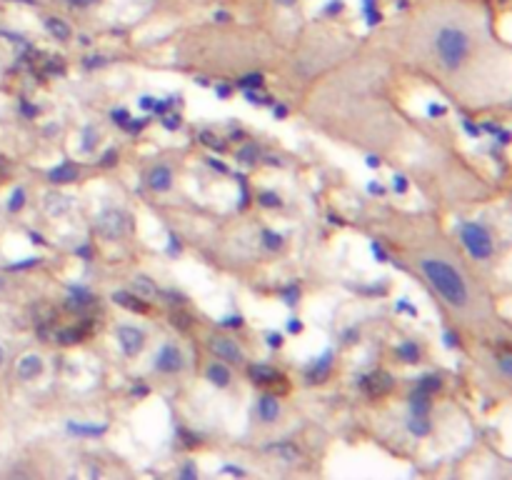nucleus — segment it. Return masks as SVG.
<instances>
[{
	"label": "nucleus",
	"instance_id": "nucleus-3",
	"mask_svg": "<svg viewBox=\"0 0 512 480\" xmlns=\"http://www.w3.org/2000/svg\"><path fill=\"white\" fill-rule=\"evenodd\" d=\"M460 238H463L465 248H468V253L473 255V258L488 260L490 255L495 253L493 235H490L480 223H465L463 230H460Z\"/></svg>",
	"mask_w": 512,
	"mask_h": 480
},
{
	"label": "nucleus",
	"instance_id": "nucleus-18",
	"mask_svg": "<svg viewBox=\"0 0 512 480\" xmlns=\"http://www.w3.org/2000/svg\"><path fill=\"white\" fill-rule=\"evenodd\" d=\"M135 285H138V288L143 290L145 295H153L155 293V288L148 283V278H135Z\"/></svg>",
	"mask_w": 512,
	"mask_h": 480
},
{
	"label": "nucleus",
	"instance_id": "nucleus-15",
	"mask_svg": "<svg viewBox=\"0 0 512 480\" xmlns=\"http://www.w3.org/2000/svg\"><path fill=\"white\" fill-rule=\"evenodd\" d=\"M275 370H270V368H265V365H255L253 368V378L255 380H263V383H270V380H275Z\"/></svg>",
	"mask_w": 512,
	"mask_h": 480
},
{
	"label": "nucleus",
	"instance_id": "nucleus-5",
	"mask_svg": "<svg viewBox=\"0 0 512 480\" xmlns=\"http://www.w3.org/2000/svg\"><path fill=\"white\" fill-rule=\"evenodd\" d=\"M210 350H213L220 360H228V363H240V360H243V350H240V345L235 343V340L223 338V335L210 340Z\"/></svg>",
	"mask_w": 512,
	"mask_h": 480
},
{
	"label": "nucleus",
	"instance_id": "nucleus-1",
	"mask_svg": "<svg viewBox=\"0 0 512 480\" xmlns=\"http://www.w3.org/2000/svg\"><path fill=\"white\" fill-rule=\"evenodd\" d=\"M438 25H435L433 33V50L438 55L440 65L455 70L470 58L473 53V30L468 28L465 18H468V10L465 8H445L443 13H435Z\"/></svg>",
	"mask_w": 512,
	"mask_h": 480
},
{
	"label": "nucleus",
	"instance_id": "nucleus-21",
	"mask_svg": "<svg viewBox=\"0 0 512 480\" xmlns=\"http://www.w3.org/2000/svg\"><path fill=\"white\" fill-rule=\"evenodd\" d=\"M500 365H503V373L508 375L510 373V355H503V358H500Z\"/></svg>",
	"mask_w": 512,
	"mask_h": 480
},
{
	"label": "nucleus",
	"instance_id": "nucleus-8",
	"mask_svg": "<svg viewBox=\"0 0 512 480\" xmlns=\"http://www.w3.org/2000/svg\"><path fill=\"white\" fill-rule=\"evenodd\" d=\"M40 370H43V360H40V355L28 353V355H23V358H20V363H18V375H20V378H23V380L35 378V375H40Z\"/></svg>",
	"mask_w": 512,
	"mask_h": 480
},
{
	"label": "nucleus",
	"instance_id": "nucleus-12",
	"mask_svg": "<svg viewBox=\"0 0 512 480\" xmlns=\"http://www.w3.org/2000/svg\"><path fill=\"white\" fill-rule=\"evenodd\" d=\"M208 378L213 380L215 385H220V388H225V385L230 383V370L225 368L223 363H213L208 368Z\"/></svg>",
	"mask_w": 512,
	"mask_h": 480
},
{
	"label": "nucleus",
	"instance_id": "nucleus-7",
	"mask_svg": "<svg viewBox=\"0 0 512 480\" xmlns=\"http://www.w3.org/2000/svg\"><path fill=\"white\" fill-rule=\"evenodd\" d=\"M158 370H163V373H178L180 368H183V355H180V350L175 348V345H165L163 350H160L158 355Z\"/></svg>",
	"mask_w": 512,
	"mask_h": 480
},
{
	"label": "nucleus",
	"instance_id": "nucleus-6",
	"mask_svg": "<svg viewBox=\"0 0 512 480\" xmlns=\"http://www.w3.org/2000/svg\"><path fill=\"white\" fill-rule=\"evenodd\" d=\"M118 340L128 355H138L145 345V335L140 333L138 328H130V325H125V328L118 330Z\"/></svg>",
	"mask_w": 512,
	"mask_h": 480
},
{
	"label": "nucleus",
	"instance_id": "nucleus-19",
	"mask_svg": "<svg viewBox=\"0 0 512 480\" xmlns=\"http://www.w3.org/2000/svg\"><path fill=\"white\" fill-rule=\"evenodd\" d=\"M23 198H25L23 190H15V193H13V200H10V210H18L20 205H23Z\"/></svg>",
	"mask_w": 512,
	"mask_h": 480
},
{
	"label": "nucleus",
	"instance_id": "nucleus-11",
	"mask_svg": "<svg viewBox=\"0 0 512 480\" xmlns=\"http://www.w3.org/2000/svg\"><path fill=\"white\" fill-rule=\"evenodd\" d=\"M280 413V405L275 398H263L258 405V415L265 420V423H273Z\"/></svg>",
	"mask_w": 512,
	"mask_h": 480
},
{
	"label": "nucleus",
	"instance_id": "nucleus-13",
	"mask_svg": "<svg viewBox=\"0 0 512 480\" xmlns=\"http://www.w3.org/2000/svg\"><path fill=\"white\" fill-rule=\"evenodd\" d=\"M75 175H78V168L75 165H60V168H55L53 173H50V178L55 180V183H68V180H75Z\"/></svg>",
	"mask_w": 512,
	"mask_h": 480
},
{
	"label": "nucleus",
	"instance_id": "nucleus-20",
	"mask_svg": "<svg viewBox=\"0 0 512 480\" xmlns=\"http://www.w3.org/2000/svg\"><path fill=\"white\" fill-rule=\"evenodd\" d=\"M400 353H403L408 360L418 358V348H415V345H403V348H400Z\"/></svg>",
	"mask_w": 512,
	"mask_h": 480
},
{
	"label": "nucleus",
	"instance_id": "nucleus-4",
	"mask_svg": "<svg viewBox=\"0 0 512 480\" xmlns=\"http://www.w3.org/2000/svg\"><path fill=\"white\" fill-rule=\"evenodd\" d=\"M98 228L100 233L108 235V238H120V235L128 233V220H125V215L118 213V210H108V213L100 215Z\"/></svg>",
	"mask_w": 512,
	"mask_h": 480
},
{
	"label": "nucleus",
	"instance_id": "nucleus-9",
	"mask_svg": "<svg viewBox=\"0 0 512 480\" xmlns=\"http://www.w3.org/2000/svg\"><path fill=\"white\" fill-rule=\"evenodd\" d=\"M363 385L370 395H383L393 388V378H390L388 373H375V375H368Z\"/></svg>",
	"mask_w": 512,
	"mask_h": 480
},
{
	"label": "nucleus",
	"instance_id": "nucleus-14",
	"mask_svg": "<svg viewBox=\"0 0 512 480\" xmlns=\"http://www.w3.org/2000/svg\"><path fill=\"white\" fill-rule=\"evenodd\" d=\"M48 30L55 35V38H60V40H68L70 38V28L63 23V20H58V18H50L48 20Z\"/></svg>",
	"mask_w": 512,
	"mask_h": 480
},
{
	"label": "nucleus",
	"instance_id": "nucleus-17",
	"mask_svg": "<svg viewBox=\"0 0 512 480\" xmlns=\"http://www.w3.org/2000/svg\"><path fill=\"white\" fill-rule=\"evenodd\" d=\"M58 3L68 5V8H90V5H95L98 0H58Z\"/></svg>",
	"mask_w": 512,
	"mask_h": 480
},
{
	"label": "nucleus",
	"instance_id": "nucleus-22",
	"mask_svg": "<svg viewBox=\"0 0 512 480\" xmlns=\"http://www.w3.org/2000/svg\"><path fill=\"white\" fill-rule=\"evenodd\" d=\"M3 360H5V353H3V348H0V365H3Z\"/></svg>",
	"mask_w": 512,
	"mask_h": 480
},
{
	"label": "nucleus",
	"instance_id": "nucleus-16",
	"mask_svg": "<svg viewBox=\"0 0 512 480\" xmlns=\"http://www.w3.org/2000/svg\"><path fill=\"white\" fill-rule=\"evenodd\" d=\"M410 430H413V433H418V435H425L430 430V425H428V420L423 418V415H415V418L410 420Z\"/></svg>",
	"mask_w": 512,
	"mask_h": 480
},
{
	"label": "nucleus",
	"instance_id": "nucleus-2",
	"mask_svg": "<svg viewBox=\"0 0 512 480\" xmlns=\"http://www.w3.org/2000/svg\"><path fill=\"white\" fill-rule=\"evenodd\" d=\"M420 268H423L425 278L430 280V285L443 295L445 303L455 305V308H463V305L468 303L470 300L468 283H465L463 275H460L453 265H448L445 260H438V258H425L420 260Z\"/></svg>",
	"mask_w": 512,
	"mask_h": 480
},
{
	"label": "nucleus",
	"instance_id": "nucleus-10",
	"mask_svg": "<svg viewBox=\"0 0 512 480\" xmlns=\"http://www.w3.org/2000/svg\"><path fill=\"white\" fill-rule=\"evenodd\" d=\"M148 183L153 190H168L173 185V170L168 165H158V168L150 170Z\"/></svg>",
	"mask_w": 512,
	"mask_h": 480
}]
</instances>
